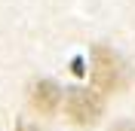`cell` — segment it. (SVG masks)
<instances>
[{
    "instance_id": "277c9868",
    "label": "cell",
    "mask_w": 135,
    "mask_h": 131,
    "mask_svg": "<svg viewBox=\"0 0 135 131\" xmlns=\"http://www.w3.org/2000/svg\"><path fill=\"white\" fill-rule=\"evenodd\" d=\"M16 131H43V128H40V125H31V122H18Z\"/></svg>"
},
{
    "instance_id": "3957f363",
    "label": "cell",
    "mask_w": 135,
    "mask_h": 131,
    "mask_svg": "<svg viewBox=\"0 0 135 131\" xmlns=\"http://www.w3.org/2000/svg\"><path fill=\"white\" fill-rule=\"evenodd\" d=\"M28 98H31V107L40 116H52L61 107V89L52 79H34L31 89H28Z\"/></svg>"
},
{
    "instance_id": "6da1fadb",
    "label": "cell",
    "mask_w": 135,
    "mask_h": 131,
    "mask_svg": "<svg viewBox=\"0 0 135 131\" xmlns=\"http://www.w3.org/2000/svg\"><path fill=\"white\" fill-rule=\"evenodd\" d=\"M65 110L71 122L77 125H95L98 116L104 113V98L101 89H71L65 95Z\"/></svg>"
},
{
    "instance_id": "5b68a950",
    "label": "cell",
    "mask_w": 135,
    "mask_h": 131,
    "mask_svg": "<svg viewBox=\"0 0 135 131\" xmlns=\"http://www.w3.org/2000/svg\"><path fill=\"white\" fill-rule=\"evenodd\" d=\"M110 131H135V125H132V122H117Z\"/></svg>"
},
{
    "instance_id": "7a4b0ae2",
    "label": "cell",
    "mask_w": 135,
    "mask_h": 131,
    "mask_svg": "<svg viewBox=\"0 0 135 131\" xmlns=\"http://www.w3.org/2000/svg\"><path fill=\"white\" fill-rule=\"evenodd\" d=\"M92 82L101 91H117L123 85V61L114 49L108 46L92 49Z\"/></svg>"
}]
</instances>
